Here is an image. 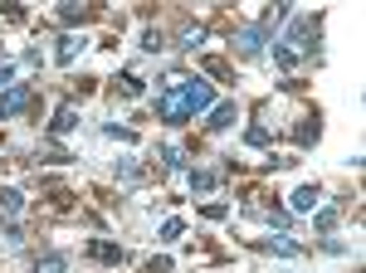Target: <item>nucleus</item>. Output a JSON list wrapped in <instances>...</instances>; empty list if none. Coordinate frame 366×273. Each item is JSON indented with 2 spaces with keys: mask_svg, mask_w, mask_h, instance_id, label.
Listing matches in <instances>:
<instances>
[{
  "mask_svg": "<svg viewBox=\"0 0 366 273\" xmlns=\"http://www.w3.org/2000/svg\"><path fill=\"white\" fill-rule=\"evenodd\" d=\"M312 39H317V20L298 15L293 25L283 29V39H274V64H279V69H293L298 59L312 54Z\"/></svg>",
  "mask_w": 366,
  "mask_h": 273,
  "instance_id": "f257e3e1",
  "label": "nucleus"
},
{
  "mask_svg": "<svg viewBox=\"0 0 366 273\" xmlns=\"http://www.w3.org/2000/svg\"><path fill=\"white\" fill-rule=\"evenodd\" d=\"M181 74H171L167 83H162V93H157V117L162 122H186L191 117V108H186V93H181Z\"/></svg>",
  "mask_w": 366,
  "mask_h": 273,
  "instance_id": "f03ea898",
  "label": "nucleus"
},
{
  "mask_svg": "<svg viewBox=\"0 0 366 273\" xmlns=\"http://www.w3.org/2000/svg\"><path fill=\"white\" fill-rule=\"evenodd\" d=\"M34 103V93H29V83H10L5 93H0V122L5 117H20V112Z\"/></svg>",
  "mask_w": 366,
  "mask_h": 273,
  "instance_id": "7ed1b4c3",
  "label": "nucleus"
},
{
  "mask_svg": "<svg viewBox=\"0 0 366 273\" xmlns=\"http://www.w3.org/2000/svg\"><path fill=\"white\" fill-rule=\"evenodd\" d=\"M181 93H186L191 117H196V112H210V103H215V93H210V83H205V79H186V83H181Z\"/></svg>",
  "mask_w": 366,
  "mask_h": 273,
  "instance_id": "20e7f679",
  "label": "nucleus"
},
{
  "mask_svg": "<svg viewBox=\"0 0 366 273\" xmlns=\"http://www.w3.org/2000/svg\"><path fill=\"white\" fill-rule=\"evenodd\" d=\"M264 39H269V29L264 25H244V29H234V49L244 59H254L259 49H264Z\"/></svg>",
  "mask_w": 366,
  "mask_h": 273,
  "instance_id": "39448f33",
  "label": "nucleus"
},
{
  "mask_svg": "<svg viewBox=\"0 0 366 273\" xmlns=\"http://www.w3.org/2000/svg\"><path fill=\"white\" fill-rule=\"evenodd\" d=\"M234 117H239V108H234V103H215L205 127H210V132H225V127H234Z\"/></svg>",
  "mask_w": 366,
  "mask_h": 273,
  "instance_id": "423d86ee",
  "label": "nucleus"
},
{
  "mask_svg": "<svg viewBox=\"0 0 366 273\" xmlns=\"http://www.w3.org/2000/svg\"><path fill=\"white\" fill-rule=\"evenodd\" d=\"M317 200H322V191H317V186H298V191H293V200H288V210H293V215H308Z\"/></svg>",
  "mask_w": 366,
  "mask_h": 273,
  "instance_id": "0eeeda50",
  "label": "nucleus"
},
{
  "mask_svg": "<svg viewBox=\"0 0 366 273\" xmlns=\"http://www.w3.org/2000/svg\"><path fill=\"white\" fill-rule=\"evenodd\" d=\"M220 181H225V171H210V166H200V171H191V191H215V186H220Z\"/></svg>",
  "mask_w": 366,
  "mask_h": 273,
  "instance_id": "6e6552de",
  "label": "nucleus"
},
{
  "mask_svg": "<svg viewBox=\"0 0 366 273\" xmlns=\"http://www.w3.org/2000/svg\"><path fill=\"white\" fill-rule=\"evenodd\" d=\"M79 54H84V39H79V34H64L59 49H54V64H74Z\"/></svg>",
  "mask_w": 366,
  "mask_h": 273,
  "instance_id": "1a4fd4ad",
  "label": "nucleus"
},
{
  "mask_svg": "<svg viewBox=\"0 0 366 273\" xmlns=\"http://www.w3.org/2000/svg\"><path fill=\"white\" fill-rule=\"evenodd\" d=\"M59 20H64V25H84V20H93V5H74V0H64V5H59Z\"/></svg>",
  "mask_w": 366,
  "mask_h": 273,
  "instance_id": "9d476101",
  "label": "nucleus"
},
{
  "mask_svg": "<svg viewBox=\"0 0 366 273\" xmlns=\"http://www.w3.org/2000/svg\"><path fill=\"white\" fill-rule=\"evenodd\" d=\"M317 132H322V127H317V117H298L293 142H298V147H312V142H317Z\"/></svg>",
  "mask_w": 366,
  "mask_h": 273,
  "instance_id": "9b49d317",
  "label": "nucleus"
},
{
  "mask_svg": "<svg viewBox=\"0 0 366 273\" xmlns=\"http://www.w3.org/2000/svg\"><path fill=\"white\" fill-rule=\"evenodd\" d=\"M264 249H269V254H283V259H298V254H303V244H293L288 234H274V239H264Z\"/></svg>",
  "mask_w": 366,
  "mask_h": 273,
  "instance_id": "f8f14e48",
  "label": "nucleus"
},
{
  "mask_svg": "<svg viewBox=\"0 0 366 273\" xmlns=\"http://www.w3.org/2000/svg\"><path fill=\"white\" fill-rule=\"evenodd\" d=\"M20 210H25V195L15 191V186H5V191H0V215H10V219H15Z\"/></svg>",
  "mask_w": 366,
  "mask_h": 273,
  "instance_id": "ddd939ff",
  "label": "nucleus"
},
{
  "mask_svg": "<svg viewBox=\"0 0 366 273\" xmlns=\"http://www.w3.org/2000/svg\"><path fill=\"white\" fill-rule=\"evenodd\" d=\"M79 127V108L74 103H59V112H54V132H74Z\"/></svg>",
  "mask_w": 366,
  "mask_h": 273,
  "instance_id": "4468645a",
  "label": "nucleus"
},
{
  "mask_svg": "<svg viewBox=\"0 0 366 273\" xmlns=\"http://www.w3.org/2000/svg\"><path fill=\"white\" fill-rule=\"evenodd\" d=\"M88 254H93V259H103V264H122V249L108 244V239H93V244H88Z\"/></svg>",
  "mask_w": 366,
  "mask_h": 273,
  "instance_id": "2eb2a0df",
  "label": "nucleus"
},
{
  "mask_svg": "<svg viewBox=\"0 0 366 273\" xmlns=\"http://www.w3.org/2000/svg\"><path fill=\"white\" fill-rule=\"evenodd\" d=\"M157 157H162V166H167L171 176H176V171H186V152H181V147H171V142L157 152Z\"/></svg>",
  "mask_w": 366,
  "mask_h": 273,
  "instance_id": "dca6fc26",
  "label": "nucleus"
},
{
  "mask_svg": "<svg viewBox=\"0 0 366 273\" xmlns=\"http://www.w3.org/2000/svg\"><path fill=\"white\" fill-rule=\"evenodd\" d=\"M34 273H69V259H64V254H44V259L34 264Z\"/></svg>",
  "mask_w": 366,
  "mask_h": 273,
  "instance_id": "f3484780",
  "label": "nucleus"
},
{
  "mask_svg": "<svg viewBox=\"0 0 366 273\" xmlns=\"http://www.w3.org/2000/svg\"><path fill=\"white\" fill-rule=\"evenodd\" d=\"M200 39H205V29H200V25H186V29H181V44H186V49H196Z\"/></svg>",
  "mask_w": 366,
  "mask_h": 273,
  "instance_id": "a211bd4d",
  "label": "nucleus"
},
{
  "mask_svg": "<svg viewBox=\"0 0 366 273\" xmlns=\"http://www.w3.org/2000/svg\"><path fill=\"white\" fill-rule=\"evenodd\" d=\"M244 142H249V147H269L274 136H269V127H249V132H244Z\"/></svg>",
  "mask_w": 366,
  "mask_h": 273,
  "instance_id": "6ab92c4d",
  "label": "nucleus"
},
{
  "mask_svg": "<svg viewBox=\"0 0 366 273\" xmlns=\"http://www.w3.org/2000/svg\"><path fill=\"white\" fill-rule=\"evenodd\" d=\"M332 224H337V205H322L317 210V229H332Z\"/></svg>",
  "mask_w": 366,
  "mask_h": 273,
  "instance_id": "aec40b11",
  "label": "nucleus"
},
{
  "mask_svg": "<svg viewBox=\"0 0 366 273\" xmlns=\"http://www.w3.org/2000/svg\"><path fill=\"white\" fill-rule=\"evenodd\" d=\"M142 49H147V54H157V49H167V44H162V34H157V29H147V34H142Z\"/></svg>",
  "mask_w": 366,
  "mask_h": 273,
  "instance_id": "412c9836",
  "label": "nucleus"
},
{
  "mask_svg": "<svg viewBox=\"0 0 366 273\" xmlns=\"http://www.w3.org/2000/svg\"><path fill=\"white\" fill-rule=\"evenodd\" d=\"M200 215H205V219H225V215H229V205H220V200H210V205H205Z\"/></svg>",
  "mask_w": 366,
  "mask_h": 273,
  "instance_id": "4be33fe9",
  "label": "nucleus"
},
{
  "mask_svg": "<svg viewBox=\"0 0 366 273\" xmlns=\"http://www.w3.org/2000/svg\"><path fill=\"white\" fill-rule=\"evenodd\" d=\"M122 93H127V98H137V93H142V79H137V74H122Z\"/></svg>",
  "mask_w": 366,
  "mask_h": 273,
  "instance_id": "5701e85b",
  "label": "nucleus"
},
{
  "mask_svg": "<svg viewBox=\"0 0 366 273\" xmlns=\"http://www.w3.org/2000/svg\"><path fill=\"white\" fill-rule=\"evenodd\" d=\"M181 229H186L181 219H167V224H162V239H181Z\"/></svg>",
  "mask_w": 366,
  "mask_h": 273,
  "instance_id": "b1692460",
  "label": "nucleus"
},
{
  "mask_svg": "<svg viewBox=\"0 0 366 273\" xmlns=\"http://www.w3.org/2000/svg\"><path fill=\"white\" fill-rule=\"evenodd\" d=\"M103 132H108V136H122V142H132V136H137V132H132V127H117V122H108Z\"/></svg>",
  "mask_w": 366,
  "mask_h": 273,
  "instance_id": "393cba45",
  "label": "nucleus"
},
{
  "mask_svg": "<svg viewBox=\"0 0 366 273\" xmlns=\"http://www.w3.org/2000/svg\"><path fill=\"white\" fill-rule=\"evenodd\" d=\"M10 83H15V69H10V64H0V93H5Z\"/></svg>",
  "mask_w": 366,
  "mask_h": 273,
  "instance_id": "a878e982",
  "label": "nucleus"
},
{
  "mask_svg": "<svg viewBox=\"0 0 366 273\" xmlns=\"http://www.w3.org/2000/svg\"><path fill=\"white\" fill-rule=\"evenodd\" d=\"M147 273H171V264H167V259H152V264H147Z\"/></svg>",
  "mask_w": 366,
  "mask_h": 273,
  "instance_id": "bb28decb",
  "label": "nucleus"
}]
</instances>
